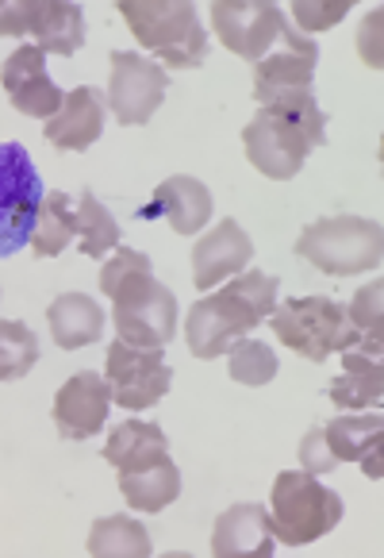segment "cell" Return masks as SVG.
I'll list each match as a JSON object with an SVG mask.
<instances>
[{"label":"cell","mask_w":384,"mask_h":558,"mask_svg":"<svg viewBox=\"0 0 384 558\" xmlns=\"http://www.w3.org/2000/svg\"><path fill=\"white\" fill-rule=\"evenodd\" d=\"M35 362H39V339H35V331L20 320H0V381L24 378Z\"/></svg>","instance_id":"30"},{"label":"cell","mask_w":384,"mask_h":558,"mask_svg":"<svg viewBox=\"0 0 384 558\" xmlns=\"http://www.w3.org/2000/svg\"><path fill=\"white\" fill-rule=\"evenodd\" d=\"M85 550H89V558H150L154 543H150V532L139 520L115 512V517H100L89 527Z\"/></svg>","instance_id":"23"},{"label":"cell","mask_w":384,"mask_h":558,"mask_svg":"<svg viewBox=\"0 0 384 558\" xmlns=\"http://www.w3.org/2000/svg\"><path fill=\"white\" fill-rule=\"evenodd\" d=\"M381 9H373L358 27V54L369 70H381Z\"/></svg>","instance_id":"33"},{"label":"cell","mask_w":384,"mask_h":558,"mask_svg":"<svg viewBox=\"0 0 384 558\" xmlns=\"http://www.w3.org/2000/svg\"><path fill=\"white\" fill-rule=\"evenodd\" d=\"M147 216H162L170 220V228L177 235H197L205 231V223L212 220V193L200 178H188V173H173L154 190L147 205Z\"/></svg>","instance_id":"19"},{"label":"cell","mask_w":384,"mask_h":558,"mask_svg":"<svg viewBox=\"0 0 384 558\" xmlns=\"http://www.w3.org/2000/svg\"><path fill=\"white\" fill-rule=\"evenodd\" d=\"M250 258H253V239L243 231V223L220 220L193 246V286L200 293H212L215 286L250 270Z\"/></svg>","instance_id":"16"},{"label":"cell","mask_w":384,"mask_h":558,"mask_svg":"<svg viewBox=\"0 0 384 558\" xmlns=\"http://www.w3.org/2000/svg\"><path fill=\"white\" fill-rule=\"evenodd\" d=\"M77 239V213H74V197L62 190L42 193L39 205V220L32 231V255L39 258H58L70 243Z\"/></svg>","instance_id":"25"},{"label":"cell","mask_w":384,"mask_h":558,"mask_svg":"<svg viewBox=\"0 0 384 558\" xmlns=\"http://www.w3.org/2000/svg\"><path fill=\"white\" fill-rule=\"evenodd\" d=\"M158 558H193L188 550H165V555H158Z\"/></svg>","instance_id":"35"},{"label":"cell","mask_w":384,"mask_h":558,"mask_svg":"<svg viewBox=\"0 0 384 558\" xmlns=\"http://www.w3.org/2000/svg\"><path fill=\"white\" fill-rule=\"evenodd\" d=\"M42 205V178L24 143H0V258L32 243Z\"/></svg>","instance_id":"8"},{"label":"cell","mask_w":384,"mask_h":558,"mask_svg":"<svg viewBox=\"0 0 384 558\" xmlns=\"http://www.w3.org/2000/svg\"><path fill=\"white\" fill-rule=\"evenodd\" d=\"M115 482L135 512H165L181 497V470L173 466V459H162L139 474H115Z\"/></svg>","instance_id":"24"},{"label":"cell","mask_w":384,"mask_h":558,"mask_svg":"<svg viewBox=\"0 0 384 558\" xmlns=\"http://www.w3.org/2000/svg\"><path fill=\"white\" fill-rule=\"evenodd\" d=\"M104 381L112 389V404L127 412L154 409L173 386V369L165 362V351L150 347H132L115 339L104 359Z\"/></svg>","instance_id":"10"},{"label":"cell","mask_w":384,"mask_h":558,"mask_svg":"<svg viewBox=\"0 0 384 558\" xmlns=\"http://www.w3.org/2000/svg\"><path fill=\"white\" fill-rule=\"evenodd\" d=\"M381 409L376 412H350V416H335L319 427L323 444H327L331 459L335 462H361V454L373 444H381Z\"/></svg>","instance_id":"26"},{"label":"cell","mask_w":384,"mask_h":558,"mask_svg":"<svg viewBox=\"0 0 384 558\" xmlns=\"http://www.w3.org/2000/svg\"><path fill=\"white\" fill-rule=\"evenodd\" d=\"M104 112H108L104 93L92 89V85H77L74 93H66L58 116L47 120L42 135L58 150H89L100 140V132H104Z\"/></svg>","instance_id":"17"},{"label":"cell","mask_w":384,"mask_h":558,"mask_svg":"<svg viewBox=\"0 0 384 558\" xmlns=\"http://www.w3.org/2000/svg\"><path fill=\"white\" fill-rule=\"evenodd\" d=\"M32 35L42 54H77L85 47V12L66 0H16L0 4V39Z\"/></svg>","instance_id":"9"},{"label":"cell","mask_w":384,"mask_h":558,"mask_svg":"<svg viewBox=\"0 0 384 558\" xmlns=\"http://www.w3.org/2000/svg\"><path fill=\"white\" fill-rule=\"evenodd\" d=\"M296 255L331 278H354V274H369L381 266L384 231L369 216H327L300 231Z\"/></svg>","instance_id":"6"},{"label":"cell","mask_w":384,"mask_h":558,"mask_svg":"<svg viewBox=\"0 0 384 558\" xmlns=\"http://www.w3.org/2000/svg\"><path fill=\"white\" fill-rule=\"evenodd\" d=\"M327 143V112L311 93L262 105L243 128V147L250 166L270 181H288L304 170L308 155Z\"/></svg>","instance_id":"3"},{"label":"cell","mask_w":384,"mask_h":558,"mask_svg":"<svg viewBox=\"0 0 384 558\" xmlns=\"http://www.w3.org/2000/svg\"><path fill=\"white\" fill-rule=\"evenodd\" d=\"M123 24L132 27L143 50L158 58V66L197 70L208 54V35L200 16L185 0H123Z\"/></svg>","instance_id":"4"},{"label":"cell","mask_w":384,"mask_h":558,"mask_svg":"<svg viewBox=\"0 0 384 558\" xmlns=\"http://www.w3.org/2000/svg\"><path fill=\"white\" fill-rule=\"evenodd\" d=\"M273 527L262 505H231L215 517L212 527V558H273Z\"/></svg>","instance_id":"18"},{"label":"cell","mask_w":384,"mask_h":558,"mask_svg":"<svg viewBox=\"0 0 384 558\" xmlns=\"http://www.w3.org/2000/svg\"><path fill=\"white\" fill-rule=\"evenodd\" d=\"M300 470H304V474H311V477L338 470V462L331 459V451H327V444H323V432H319V427H311L308 436L300 439Z\"/></svg>","instance_id":"32"},{"label":"cell","mask_w":384,"mask_h":558,"mask_svg":"<svg viewBox=\"0 0 384 558\" xmlns=\"http://www.w3.org/2000/svg\"><path fill=\"white\" fill-rule=\"evenodd\" d=\"M346 12H350V0H296L293 4V20L296 27H300V35H319L327 32V27H335L338 20H346Z\"/></svg>","instance_id":"31"},{"label":"cell","mask_w":384,"mask_h":558,"mask_svg":"<svg viewBox=\"0 0 384 558\" xmlns=\"http://www.w3.org/2000/svg\"><path fill=\"white\" fill-rule=\"evenodd\" d=\"M0 85L9 93L12 108L32 116V120H50V116H58L62 100H66V93L50 82L47 54L35 43H24V47L12 50L9 62L0 66Z\"/></svg>","instance_id":"14"},{"label":"cell","mask_w":384,"mask_h":558,"mask_svg":"<svg viewBox=\"0 0 384 558\" xmlns=\"http://www.w3.org/2000/svg\"><path fill=\"white\" fill-rule=\"evenodd\" d=\"M273 308H277V281L265 270H243L188 308V351L205 362L223 359L238 339H250L253 328H262Z\"/></svg>","instance_id":"2"},{"label":"cell","mask_w":384,"mask_h":558,"mask_svg":"<svg viewBox=\"0 0 384 558\" xmlns=\"http://www.w3.org/2000/svg\"><path fill=\"white\" fill-rule=\"evenodd\" d=\"M100 293L112 301V320L123 343L165 351L177 336V296L154 278V266L143 251L120 246L100 266Z\"/></svg>","instance_id":"1"},{"label":"cell","mask_w":384,"mask_h":558,"mask_svg":"<svg viewBox=\"0 0 384 558\" xmlns=\"http://www.w3.org/2000/svg\"><path fill=\"white\" fill-rule=\"evenodd\" d=\"M212 27L231 54L262 62L288 32V20L277 4H265V0H215Z\"/></svg>","instance_id":"12"},{"label":"cell","mask_w":384,"mask_h":558,"mask_svg":"<svg viewBox=\"0 0 384 558\" xmlns=\"http://www.w3.org/2000/svg\"><path fill=\"white\" fill-rule=\"evenodd\" d=\"M331 401L338 409H354V412H376L384 397V369L381 359H369L361 351H343V374L331 381Z\"/></svg>","instance_id":"22"},{"label":"cell","mask_w":384,"mask_h":558,"mask_svg":"<svg viewBox=\"0 0 384 558\" xmlns=\"http://www.w3.org/2000/svg\"><path fill=\"white\" fill-rule=\"evenodd\" d=\"M277 354H273L270 343H258V339H238L227 351V374L238 381V386L262 389L277 378Z\"/></svg>","instance_id":"29"},{"label":"cell","mask_w":384,"mask_h":558,"mask_svg":"<svg viewBox=\"0 0 384 558\" xmlns=\"http://www.w3.org/2000/svg\"><path fill=\"white\" fill-rule=\"evenodd\" d=\"M104 459L115 466V474H139V470H150L162 459H170V439L150 420H123L108 436Z\"/></svg>","instance_id":"20"},{"label":"cell","mask_w":384,"mask_h":558,"mask_svg":"<svg viewBox=\"0 0 384 558\" xmlns=\"http://www.w3.org/2000/svg\"><path fill=\"white\" fill-rule=\"evenodd\" d=\"M270 527L273 543L285 547H308L338 527L346 505L335 489L304 474V470H281L270 489Z\"/></svg>","instance_id":"5"},{"label":"cell","mask_w":384,"mask_h":558,"mask_svg":"<svg viewBox=\"0 0 384 558\" xmlns=\"http://www.w3.org/2000/svg\"><path fill=\"white\" fill-rule=\"evenodd\" d=\"M273 336L293 354L308 362H327L358 347V336L346 324V304L335 296H288L273 308Z\"/></svg>","instance_id":"7"},{"label":"cell","mask_w":384,"mask_h":558,"mask_svg":"<svg viewBox=\"0 0 384 558\" xmlns=\"http://www.w3.org/2000/svg\"><path fill=\"white\" fill-rule=\"evenodd\" d=\"M384 286L381 281H369V286H361L358 293H354V301L346 304V324L354 328V336H358V347L354 351L369 354V359H381V347H384Z\"/></svg>","instance_id":"28"},{"label":"cell","mask_w":384,"mask_h":558,"mask_svg":"<svg viewBox=\"0 0 384 558\" xmlns=\"http://www.w3.org/2000/svg\"><path fill=\"white\" fill-rule=\"evenodd\" d=\"M381 444H384V439H381ZM381 444H373L366 454H361V474L373 477V482H381V477H384V466H381Z\"/></svg>","instance_id":"34"},{"label":"cell","mask_w":384,"mask_h":558,"mask_svg":"<svg viewBox=\"0 0 384 558\" xmlns=\"http://www.w3.org/2000/svg\"><path fill=\"white\" fill-rule=\"evenodd\" d=\"M108 409H112V389H108L104 374L77 369L54 393L50 416H54V427L62 439H89L104 427Z\"/></svg>","instance_id":"15"},{"label":"cell","mask_w":384,"mask_h":558,"mask_svg":"<svg viewBox=\"0 0 384 558\" xmlns=\"http://www.w3.org/2000/svg\"><path fill=\"white\" fill-rule=\"evenodd\" d=\"M74 213H77V246H82L85 258H104L108 251H120V223L112 220V213L89 190L74 197Z\"/></svg>","instance_id":"27"},{"label":"cell","mask_w":384,"mask_h":558,"mask_svg":"<svg viewBox=\"0 0 384 558\" xmlns=\"http://www.w3.org/2000/svg\"><path fill=\"white\" fill-rule=\"evenodd\" d=\"M315 62H319L315 39L288 27L281 35L277 50H270L262 62H253V100H258V108L273 105V100L296 97V93H311Z\"/></svg>","instance_id":"13"},{"label":"cell","mask_w":384,"mask_h":558,"mask_svg":"<svg viewBox=\"0 0 384 558\" xmlns=\"http://www.w3.org/2000/svg\"><path fill=\"white\" fill-rule=\"evenodd\" d=\"M112 77H108V108L123 128H139L162 108L165 89H170V74L158 66L154 58L135 54V50H112Z\"/></svg>","instance_id":"11"},{"label":"cell","mask_w":384,"mask_h":558,"mask_svg":"<svg viewBox=\"0 0 384 558\" xmlns=\"http://www.w3.org/2000/svg\"><path fill=\"white\" fill-rule=\"evenodd\" d=\"M47 328L62 351H82L104 336V308L89 293H62L50 301Z\"/></svg>","instance_id":"21"}]
</instances>
